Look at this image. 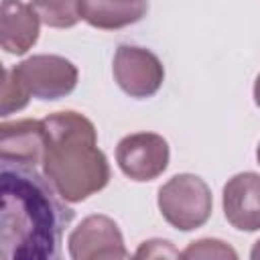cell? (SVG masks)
<instances>
[{"label": "cell", "instance_id": "6da1fadb", "mask_svg": "<svg viewBox=\"0 0 260 260\" xmlns=\"http://www.w3.org/2000/svg\"><path fill=\"white\" fill-rule=\"evenodd\" d=\"M0 260H63L73 209L37 169L2 165Z\"/></svg>", "mask_w": 260, "mask_h": 260}, {"label": "cell", "instance_id": "7a4b0ae2", "mask_svg": "<svg viewBox=\"0 0 260 260\" xmlns=\"http://www.w3.org/2000/svg\"><path fill=\"white\" fill-rule=\"evenodd\" d=\"M43 175L65 203H81L110 183V162L98 148V130L79 112L63 110L43 118Z\"/></svg>", "mask_w": 260, "mask_h": 260}, {"label": "cell", "instance_id": "3957f363", "mask_svg": "<svg viewBox=\"0 0 260 260\" xmlns=\"http://www.w3.org/2000/svg\"><path fill=\"white\" fill-rule=\"evenodd\" d=\"M160 215L179 232H191L207 223L213 209L209 185L191 173L171 177L156 195Z\"/></svg>", "mask_w": 260, "mask_h": 260}, {"label": "cell", "instance_id": "277c9868", "mask_svg": "<svg viewBox=\"0 0 260 260\" xmlns=\"http://www.w3.org/2000/svg\"><path fill=\"white\" fill-rule=\"evenodd\" d=\"M12 71L20 77L30 98L43 102H55L69 95L79 79V71L69 59L47 53L26 57L14 65Z\"/></svg>", "mask_w": 260, "mask_h": 260}, {"label": "cell", "instance_id": "5b68a950", "mask_svg": "<svg viewBox=\"0 0 260 260\" xmlns=\"http://www.w3.org/2000/svg\"><path fill=\"white\" fill-rule=\"evenodd\" d=\"M112 73L118 87L136 100L152 98L165 81L160 59L146 47L118 45L112 61Z\"/></svg>", "mask_w": 260, "mask_h": 260}, {"label": "cell", "instance_id": "8992f818", "mask_svg": "<svg viewBox=\"0 0 260 260\" xmlns=\"http://www.w3.org/2000/svg\"><path fill=\"white\" fill-rule=\"evenodd\" d=\"M171 160L167 138L156 132H134L124 136L116 146V162L120 171L136 183L158 179Z\"/></svg>", "mask_w": 260, "mask_h": 260}, {"label": "cell", "instance_id": "52a82bcc", "mask_svg": "<svg viewBox=\"0 0 260 260\" xmlns=\"http://www.w3.org/2000/svg\"><path fill=\"white\" fill-rule=\"evenodd\" d=\"M45 126L43 120H14L0 124V158L2 165L37 169L45 158Z\"/></svg>", "mask_w": 260, "mask_h": 260}, {"label": "cell", "instance_id": "ba28073f", "mask_svg": "<svg viewBox=\"0 0 260 260\" xmlns=\"http://www.w3.org/2000/svg\"><path fill=\"white\" fill-rule=\"evenodd\" d=\"M221 207L228 223L240 232L260 230V175L238 173L223 185Z\"/></svg>", "mask_w": 260, "mask_h": 260}, {"label": "cell", "instance_id": "9c48e42d", "mask_svg": "<svg viewBox=\"0 0 260 260\" xmlns=\"http://www.w3.org/2000/svg\"><path fill=\"white\" fill-rule=\"evenodd\" d=\"M41 18L32 2H0V47L8 55H24L39 41Z\"/></svg>", "mask_w": 260, "mask_h": 260}, {"label": "cell", "instance_id": "30bf717a", "mask_svg": "<svg viewBox=\"0 0 260 260\" xmlns=\"http://www.w3.org/2000/svg\"><path fill=\"white\" fill-rule=\"evenodd\" d=\"M148 12L146 2H122V0H81L79 16L89 26L102 30H116L138 22Z\"/></svg>", "mask_w": 260, "mask_h": 260}, {"label": "cell", "instance_id": "8fae6325", "mask_svg": "<svg viewBox=\"0 0 260 260\" xmlns=\"http://www.w3.org/2000/svg\"><path fill=\"white\" fill-rule=\"evenodd\" d=\"M181 260H240L236 248L219 238H201L181 252Z\"/></svg>", "mask_w": 260, "mask_h": 260}, {"label": "cell", "instance_id": "7c38bea8", "mask_svg": "<svg viewBox=\"0 0 260 260\" xmlns=\"http://www.w3.org/2000/svg\"><path fill=\"white\" fill-rule=\"evenodd\" d=\"M41 22L53 28H69L81 20L79 2H32Z\"/></svg>", "mask_w": 260, "mask_h": 260}, {"label": "cell", "instance_id": "4fadbf2b", "mask_svg": "<svg viewBox=\"0 0 260 260\" xmlns=\"http://www.w3.org/2000/svg\"><path fill=\"white\" fill-rule=\"evenodd\" d=\"M28 100H30V93L26 91L20 77L12 71V67H6L2 77V116L14 114L26 108Z\"/></svg>", "mask_w": 260, "mask_h": 260}, {"label": "cell", "instance_id": "5bb4252c", "mask_svg": "<svg viewBox=\"0 0 260 260\" xmlns=\"http://www.w3.org/2000/svg\"><path fill=\"white\" fill-rule=\"evenodd\" d=\"M132 260H181V252L171 240L150 238L138 244Z\"/></svg>", "mask_w": 260, "mask_h": 260}, {"label": "cell", "instance_id": "9a60e30c", "mask_svg": "<svg viewBox=\"0 0 260 260\" xmlns=\"http://www.w3.org/2000/svg\"><path fill=\"white\" fill-rule=\"evenodd\" d=\"M77 260H132L130 252L126 250L124 242L122 244H108V246H102L93 252H87L83 254L81 258Z\"/></svg>", "mask_w": 260, "mask_h": 260}, {"label": "cell", "instance_id": "2e32d148", "mask_svg": "<svg viewBox=\"0 0 260 260\" xmlns=\"http://www.w3.org/2000/svg\"><path fill=\"white\" fill-rule=\"evenodd\" d=\"M252 93H254V104L260 108V73H258V77H256V81H254V89H252Z\"/></svg>", "mask_w": 260, "mask_h": 260}, {"label": "cell", "instance_id": "e0dca14e", "mask_svg": "<svg viewBox=\"0 0 260 260\" xmlns=\"http://www.w3.org/2000/svg\"><path fill=\"white\" fill-rule=\"evenodd\" d=\"M250 260H260V240H256L252 244V250H250Z\"/></svg>", "mask_w": 260, "mask_h": 260}, {"label": "cell", "instance_id": "ac0fdd59", "mask_svg": "<svg viewBox=\"0 0 260 260\" xmlns=\"http://www.w3.org/2000/svg\"><path fill=\"white\" fill-rule=\"evenodd\" d=\"M256 160H258V165H260V142H258V146H256Z\"/></svg>", "mask_w": 260, "mask_h": 260}]
</instances>
